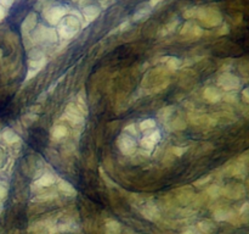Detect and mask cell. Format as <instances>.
<instances>
[{
    "mask_svg": "<svg viewBox=\"0 0 249 234\" xmlns=\"http://www.w3.org/2000/svg\"><path fill=\"white\" fill-rule=\"evenodd\" d=\"M24 38L29 39L31 46L51 45V44H55L57 41L58 34L56 29L49 28V27L43 26V24H39L28 37H24Z\"/></svg>",
    "mask_w": 249,
    "mask_h": 234,
    "instance_id": "obj_1",
    "label": "cell"
},
{
    "mask_svg": "<svg viewBox=\"0 0 249 234\" xmlns=\"http://www.w3.org/2000/svg\"><path fill=\"white\" fill-rule=\"evenodd\" d=\"M196 19L207 28H214L223 23V16L220 11L213 7H199L197 10Z\"/></svg>",
    "mask_w": 249,
    "mask_h": 234,
    "instance_id": "obj_2",
    "label": "cell"
},
{
    "mask_svg": "<svg viewBox=\"0 0 249 234\" xmlns=\"http://www.w3.org/2000/svg\"><path fill=\"white\" fill-rule=\"evenodd\" d=\"M80 19L70 15L65 16L57 26V34L63 39H71L79 32L80 29Z\"/></svg>",
    "mask_w": 249,
    "mask_h": 234,
    "instance_id": "obj_3",
    "label": "cell"
},
{
    "mask_svg": "<svg viewBox=\"0 0 249 234\" xmlns=\"http://www.w3.org/2000/svg\"><path fill=\"white\" fill-rule=\"evenodd\" d=\"M117 146L124 156H131L138 150V143L135 139L125 133L121 134L117 138Z\"/></svg>",
    "mask_w": 249,
    "mask_h": 234,
    "instance_id": "obj_4",
    "label": "cell"
},
{
    "mask_svg": "<svg viewBox=\"0 0 249 234\" xmlns=\"http://www.w3.org/2000/svg\"><path fill=\"white\" fill-rule=\"evenodd\" d=\"M218 87L225 92L237 90L241 87V79L231 72H223L218 78Z\"/></svg>",
    "mask_w": 249,
    "mask_h": 234,
    "instance_id": "obj_5",
    "label": "cell"
},
{
    "mask_svg": "<svg viewBox=\"0 0 249 234\" xmlns=\"http://www.w3.org/2000/svg\"><path fill=\"white\" fill-rule=\"evenodd\" d=\"M63 117L70 122L73 126H79V124L84 123L85 116L82 111L77 107L74 102H70L66 106L65 112H63Z\"/></svg>",
    "mask_w": 249,
    "mask_h": 234,
    "instance_id": "obj_6",
    "label": "cell"
},
{
    "mask_svg": "<svg viewBox=\"0 0 249 234\" xmlns=\"http://www.w3.org/2000/svg\"><path fill=\"white\" fill-rule=\"evenodd\" d=\"M221 195L231 200H240L246 195V188L240 183H230L221 187Z\"/></svg>",
    "mask_w": 249,
    "mask_h": 234,
    "instance_id": "obj_7",
    "label": "cell"
},
{
    "mask_svg": "<svg viewBox=\"0 0 249 234\" xmlns=\"http://www.w3.org/2000/svg\"><path fill=\"white\" fill-rule=\"evenodd\" d=\"M67 14V10L63 6H53L48 7L44 11V19L49 22L50 24L55 26V24H58L61 22V20L66 16Z\"/></svg>",
    "mask_w": 249,
    "mask_h": 234,
    "instance_id": "obj_8",
    "label": "cell"
},
{
    "mask_svg": "<svg viewBox=\"0 0 249 234\" xmlns=\"http://www.w3.org/2000/svg\"><path fill=\"white\" fill-rule=\"evenodd\" d=\"M46 63H48L46 56L38 58H28V71H27L26 80H31L32 78L36 77V76L45 67Z\"/></svg>",
    "mask_w": 249,
    "mask_h": 234,
    "instance_id": "obj_9",
    "label": "cell"
},
{
    "mask_svg": "<svg viewBox=\"0 0 249 234\" xmlns=\"http://www.w3.org/2000/svg\"><path fill=\"white\" fill-rule=\"evenodd\" d=\"M160 132L158 129H155V131L150 132L148 134H146L145 136L140 139V145L143 150H146L147 153H151L153 151V149L157 146V144L160 143Z\"/></svg>",
    "mask_w": 249,
    "mask_h": 234,
    "instance_id": "obj_10",
    "label": "cell"
},
{
    "mask_svg": "<svg viewBox=\"0 0 249 234\" xmlns=\"http://www.w3.org/2000/svg\"><path fill=\"white\" fill-rule=\"evenodd\" d=\"M224 172L229 176H232V177L245 178V176L247 175V168H246V163L237 160L224 166Z\"/></svg>",
    "mask_w": 249,
    "mask_h": 234,
    "instance_id": "obj_11",
    "label": "cell"
},
{
    "mask_svg": "<svg viewBox=\"0 0 249 234\" xmlns=\"http://www.w3.org/2000/svg\"><path fill=\"white\" fill-rule=\"evenodd\" d=\"M180 34L184 36L187 40H196V39L201 38V37L203 36V29H202L198 24L186 22V23L182 26Z\"/></svg>",
    "mask_w": 249,
    "mask_h": 234,
    "instance_id": "obj_12",
    "label": "cell"
},
{
    "mask_svg": "<svg viewBox=\"0 0 249 234\" xmlns=\"http://www.w3.org/2000/svg\"><path fill=\"white\" fill-rule=\"evenodd\" d=\"M175 196L181 205H191L196 194H195L191 185H184V187L175 190Z\"/></svg>",
    "mask_w": 249,
    "mask_h": 234,
    "instance_id": "obj_13",
    "label": "cell"
},
{
    "mask_svg": "<svg viewBox=\"0 0 249 234\" xmlns=\"http://www.w3.org/2000/svg\"><path fill=\"white\" fill-rule=\"evenodd\" d=\"M203 98L206 101L211 102V104H216V102H219L223 99V93H221V90L218 87L208 85V87L204 88Z\"/></svg>",
    "mask_w": 249,
    "mask_h": 234,
    "instance_id": "obj_14",
    "label": "cell"
},
{
    "mask_svg": "<svg viewBox=\"0 0 249 234\" xmlns=\"http://www.w3.org/2000/svg\"><path fill=\"white\" fill-rule=\"evenodd\" d=\"M56 183V176L53 173L46 172L43 176H40L39 178H36V182L33 183V187L32 189H44V188H49L51 185H53Z\"/></svg>",
    "mask_w": 249,
    "mask_h": 234,
    "instance_id": "obj_15",
    "label": "cell"
},
{
    "mask_svg": "<svg viewBox=\"0 0 249 234\" xmlns=\"http://www.w3.org/2000/svg\"><path fill=\"white\" fill-rule=\"evenodd\" d=\"M141 214L151 222H156L157 219L160 218V212L158 210V207L156 205L151 204V202H146L145 205H142V207H141Z\"/></svg>",
    "mask_w": 249,
    "mask_h": 234,
    "instance_id": "obj_16",
    "label": "cell"
},
{
    "mask_svg": "<svg viewBox=\"0 0 249 234\" xmlns=\"http://www.w3.org/2000/svg\"><path fill=\"white\" fill-rule=\"evenodd\" d=\"M36 22H38V17H36V12H31V14L27 15V17L24 19L23 23H22L21 29L23 37H28L32 32L36 29Z\"/></svg>",
    "mask_w": 249,
    "mask_h": 234,
    "instance_id": "obj_17",
    "label": "cell"
},
{
    "mask_svg": "<svg viewBox=\"0 0 249 234\" xmlns=\"http://www.w3.org/2000/svg\"><path fill=\"white\" fill-rule=\"evenodd\" d=\"M235 214V210L230 209V207L225 206V205H221V206H218L215 210H214V219L218 222H225L230 221L231 217Z\"/></svg>",
    "mask_w": 249,
    "mask_h": 234,
    "instance_id": "obj_18",
    "label": "cell"
},
{
    "mask_svg": "<svg viewBox=\"0 0 249 234\" xmlns=\"http://www.w3.org/2000/svg\"><path fill=\"white\" fill-rule=\"evenodd\" d=\"M57 189L58 192L62 193L66 196H75L77 195V189L66 179H58L57 180Z\"/></svg>",
    "mask_w": 249,
    "mask_h": 234,
    "instance_id": "obj_19",
    "label": "cell"
},
{
    "mask_svg": "<svg viewBox=\"0 0 249 234\" xmlns=\"http://www.w3.org/2000/svg\"><path fill=\"white\" fill-rule=\"evenodd\" d=\"M197 229L202 234H214L216 232V226L209 219H202L197 223Z\"/></svg>",
    "mask_w": 249,
    "mask_h": 234,
    "instance_id": "obj_20",
    "label": "cell"
},
{
    "mask_svg": "<svg viewBox=\"0 0 249 234\" xmlns=\"http://www.w3.org/2000/svg\"><path fill=\"white\" fill-rule=\"evenodd\" d=\"M68 136V129L65 124H57L51 129V139L55 141L62 140Z\"/></svg>",
    "mask_w": 249,
    "mask_h": 234,
    "instance_id": "obj_21",
    "label": "cell"
},
{
    "mask_svg": "<svg viewBox=\"0 0 249 234\" xmlns=\"http://www.w3.org/2000/svg\"><path fill=\"white\" fill-rule=\"evenodd\" d=\"M100 12H101L100 7L95 6V5H88L83 9V15L88 22L95 21L100 16Z\"/></svg>",
    "mask_w": 249,
    "mask_h": 234,
    "instance_id": "obj_22",
    "label": "cell"
},
{
    "mask_svg": "<svg viewBox=\"0 0 249 234\" xmlns=\"http://www.w3.org/2000/svg\"><path fill=\"white\" fill-rule=\"evenodd\" d=\"M105 233L106 234H122V226L116 219H107L105 223Z\"/></svg>",
    "mask_w": 249,
    "mask_h": 234,
    "instance_id": "obj_23",
    "label": "cell"
},
{
    "mask_svg": "<svg viewBox=\"0 0 249 234\" xmlns=\"http://www.w3.org/2000/svg\"><path fill=\"white\" fill-rule=\"evenodd\" d=\"M174 111H175V109H174V106H172V105L162 107V109L157 112L158 119H160V122H163V123H168V121L172 118V115L174 114Z\"/></svg>",
    "mask_w": 249,
    "mask_h": 234,
    "instance_id": "obj_24",
    "label": "cell"
},
{
    "mask_svg": "<svg viewBox=\"0 0 249 234\" xmlns=\"http://www.w3.org/2000/svg\"><path fill=\"white\" fill-rule=\"evenodd\" d=\"M2 139H4L5 143L9 144V145H14L17 141H19L18 134L11 128L4 129V132H2Z\"/></svg>",
    "mask_w": 249,
    "mask_h": 234,
    "instance_id": "obj_25",
    "label": "cell"
},
{
    "mask_svg": "<svg viewBox=\"0 0 249 234\" xmlns=\"http://www.w3.org/2000/svg\"><path fill=\"white\" fill-rule=\"evenodd\" d=\"M77 105L78 109L84 114V116L88 115V104H87V95H85L84 90H80L77 94V102H74Z\"/></svg>",
    "mask_w": 249,
    "mask_h": 234,
    "instance_id": "obj_26",
    "label": "cell"
},
{
    "mask_svg": "<svg viewBox=\"0 0 249 234\" xmlns=\"http://www.w3.org/2000/svg\"><path fill=\"white\" fill-rule=\"evenodd\" d=\"M156 127H157V122L153 118H146L139 123V129H140V132H145V133L155 131Z\"/></svg>",
    "mask_w": 249,
    "mask_h": 234,
    "instance_id": "obj_27",
    "label": "cell"
},
{
    "mask_svg": "<svg viewBox=\"0 0 249 234\" xmlns=\"http://www.w3.org/2000/svg\"><path fill=\"white\" fill-rule=\"evenodd\" d=\"M206 194L211 200H216L221 195V187L219 184L209 185L208 189L206 190Z\"/></svg>",
    "mask_w": 249,
    "mask_h": 234,
    "instance_id": "obj_28",
    "label": "cell"
},
{
    "mask_svg": "<svg viewBox=\"0 0 249 234\" xmlns=\"http://www.w3.org/2000/svg\"><path fill=\"white\" fill-rule=\"evenodd\" d=\"M165 66H167V68L169 71H177L181 67L182 62L178 58H168V60L165 61Z\"/></svg>",
    "mask_w": 249,
    "mask_h": 234,
    "instance_id": "obj_29",
    "label": "cell"
},
{
    "mask_svg": "<svg viewBox=\"0 0 249 234\" xmlns=\"http://www.w3.org/2000/svg\"><path fill=\"white\" fill-rule=\"evenodd\" d=\"M238 214L241 217V221L242 223H248L249 222V201H246L245 204H242V206L238 210Z\"/></svg>",
    "mask_w": 249,
    "mask_h": 234,
    "instance_id": "obj_30",
    "label": "cell"
},
{
    "mask_svg": "<svg viewBox=\"0 0 249 234\" xmlns=\"http://www.w3.org/2000/svg\"><path fill=\"white\" fill-rule=\"evenodd\" d=\"M151 11L148 9H142V10H138V11L134 14L133 16V21L134 22H140V21H145L148 16H150Z\"/></svg>",
    "mask_w": 249,
    "mask_h": 234,
    "instance_id": "obj_31",
    "label": "cell"
},
{
    "mask_svg": "<svg viewBox=\"0 0 249 234\" xmlns=\"http://www.w3.org/2000/svg\"><path fill=\"white\" fill-rule=\"evenodd\" d=\"M178 23H179V21H178V20H174V21H170L169 23L165 24V26L163 27L162 29H160V33H158V36H160V37L167 36L168 33H170V32H173L175 28H177Z\"/></svg>",
    "mask_w": 249,
    "mask_h": 234,
    "instance_id": "obj_32",
    "label": "cell"
},
{
    "mask_svg": "<svg viewBox=\"0 0 249 234\" xmlns=\"http://www.w3.org/2000/svg\"><path fill=\"white\" fill-rule=\"evenodd\" d=\"M170 127H172L173 131H182V129L186 128L187 124L186 122L182 121L181 117H177V118L170 122Z\"/></svg>",
    "mask_w": 249,
    "mask_h": 234,
    "instance_id": "obj_33",
    "label": "cell"
},
{
    "mask_svg": "<svg viewBox=\"0 0 249 234\" xmlns=\"http://www.w3.org/2000/svg\"><path fill=\"white\" fill-rule=\"evenodd\" d=\"M123 132L125 134H129L130 136H138L139 133H140V129H139V126H136L135 123H130L124 127Z\"/></svg>",
    "mask_w": 249,
    "mask_h": 234,
    "instance_id": "obj_34",
    "label": "cell"
},
{
    "mask_svg": "<svg viewBox=\"0 0 249 234\" xmlns=\"http://www.w3.org/2000/svg\"><path fill=\"white\" fill-rule=\"evenodd\" d=\"M56 196H57V194H55V193H50V194H39L33 197V201H36V202L51 201V200L55 199Z\"/></svg>",
    "mask_w": 249,
    "mask_h": 234,
    "instance_id": "obj_35",
    "label": "cell"
},
{
    "mask_svg": "<svg viewBox=\"0 0 249 234\" xmlns=\"http://www.w3.org/2000/svg\"><path fill=\"white\" fill-rule=\"evenodd\" d=\"M212 179H213V176L206 175V176H203V177L198 178L197 180H195V182L192 183V185H195V187H202V185L209 184V183L212 182Z\"/></svg>",
    "mask_w": 249,
    "mask_h": 234,
    "instance_id": "obj_36",
    "label": "cell"
},
{
    "mask_svg": "<svg viewBox=\"0 0 249 234\" xmlns=\"http://www.w3.org/2000/svg\"><path fill=\"white\" fill-rule=\"evenodd\" d=\"M223 99L225 100L226 102H229V104H235V102H237L238 100L237 93H236V90H232V92H226L225 94L223 95Z\"/></svg>",
    "mask_w": 249,
    "mask_h": 234,
    "instance_id": "obj_37",
    "label": "cell"
},
{
    "mask_svg": "<svg viewBox=\"0 0 249 234\" xmlns=\"http://www.w3.org/2000/svg\"><path fill=\"white\" fill-rule=\"evenodd\" d=\"M187 150H189V146H174L172 149V153L177 157H181V156H184L187 153Z\"/></svg>",
    "mask_w": 249,
    "mask_h": 234,
    "instance_id": "obj_38",
    "label": "cell"
},
{
    "mask_svg": "<svg viewBox=\"0 0 249 234\" xmlns=\"http://www.w3.org/2000/svg\"><path fill=\"white\" fill-rule=\"evenodd\" d=\"M7 194H9V187H7L6 183L0 182V202L6 199Z\"/></svg>",
    "mask_w": 249,
    "mask_h": 234,
    "instance_id": "obj_39",
    "label": "cell"
},
{
    "mask_svg": "<svg viewBox=\"0 0 249 234\" xmlns=\"http://www.w3.org/2000/svg\"><path fill=\"white\" fill-rule=\"evenodd\" d=\"M38 119V115L36 114H31V115H26V116L22 117V121H23L24 126H29L31 123H33L34 121Z\"/></svg>",
    "mask_w": 249,
    "mask_h": 234,
    "instance_id": "obj_40",
    "label": "cell"
},
{
    "mask_svg": "<svg viewBox=\"0 0 249 234\" xmlns=\"http://www.w3.org/2000/svg\"><path fill=\"white\" fill-rule=\"evenodd\" d=\"M100 175H101V178L102 179H104V182L106 183L107 184V187H109V188H113V187H116V184H114L113 182H112L111 179H109L108 178V176L106 175V173H104V168H100Z\"/></svg>",
    "mask_w": 249,
    "mask_h": 234,
    "instance_id": "obj_41",
    "label": "cell"
},
{
    "mask_svg": "<svg viewBox=\"0 0 249 234\" xmlns=\"http://www.w3.org/2000/svg\"><path fill=\"white\" fill-rule=\"evenodd\" d=\"M197 10H198V7H192V9L186 10V11L184 12V19H186V20L195 19L197 15Z\"/></svg>",
    "mask_w": 249,
    "mask_h": 234,
    "instance_id": "obj_42",
    "label": "cell"
},
{
    "mask_svg": "<svg viewBox=\"0 0 249 234\" xmlns=\"http://www.w3.org/2000/svg\"><path fill=\"white\" fill-rule=\"evenodd\" d=\"M229 33V26L228 24H223V26L220 27V28H219V31H218V36H225V34H228Z\"/></svg>",
    "mask_w": 249,
    "mask_h": 234,
    "instance_id": "obj_43",
    "label": "cell"
},
{
    "mask_svg": "<svg viewBox=\"0 0 249 234\" xmlns=\"http://www.w3.org/2000/svg\"><path fill=\"white\" fill-rule=\"evenodd\" d=\"M242 99H243V101L247 102V104L249 105V87L245 88V89L242 90Z\"/></svg>",
    "mask_w": 249,
    "mask_h": 234,
    "instance_id": "obj_44",
    "label": "cell"
},
{
    "mask_svg": "<svg viewBox=\"0 0 249 234\" xmlns=\"http://www.w3.org/2000/svg\"><path fill=\"white\" fill-rule=\"evenodd\" d=\"M181 234H201L197 228H187L182 232Z\"/></svg>",
    "mask_w": 249,
    "mask_h": 234,
    "instance_id": "obj_45",
    "label": "cell"
},
{
    "mask_svg": "<svg viewBox=\"0 0 249 234\" xmlns=\"http://www.w3.org/2000/svg\"><path fill=\"white\" fill-rule=\"evenodd\" d=\"M1 5L4 7H10L15 2V0H0Z\"/></svg>",
    "mask_w": 249,
    "mask_h": 234,
    "instance_id": "obj_46",
    "label": "cell"
},
{
    "mask_svg": "<svg viewBox=\"0 0 249 234\" xmlns=\"http://www.w3.org/2000/svg\"><path fill=\"white\" fill-rule=\"evenodd\" d=\"M4 161H5V153L1 148H0V167L4 165Z\"/></svg>",
    "mask_w": 249,
    "mask_h": 234,
    "instance_id": "obj_47",
    "label": "cell"
},
{
    "mask_svg": "<svg viewBox=\"0 0 249 234\" xmlns=\"http://www.w3.org/2000/svg\"><path fill=\"white\" fill-rule=\"evenodd\" d=\"M162 1H164V0H151V1H150V6L151 7H155L156 5H158V4H160V2H162Z\"/></svg>",
    "mask_w": 249,
    "mask_h": 234,
    "instance_id": "obj_48",
    "label": "cell"
},
{
    "mask_svg": "<svg viewBox=\"0 0 249 234\" xmlns=\"http://www.w3.org/2000/svg\"><path fill=\"white\" fill-rule=\"evenodd\" d=\"M5 15H6L5 14V10L2 7H0V22L5 19Z\"/></svg>",
    "mask_w": 249,
    "mask_h": 234,
    "instance_id": "obj_49",
    "label": "cell"
},
{
    "mask_svg": "<svg viewBox=\"0 0 249 234\" xmlns=\"http://www.w3.org/2000/svg\"><path fill=\"white\" fill-rule=\"evenodd\" d=\"M2 211H4V207H2V204H1V202H0V216H1Z\"/></svg>",
    "mask_w": 249,
    "mask_h": 234,
    "instance_id": "obj_50",
    "label": "cell"
},
{
    "mask_svg": "<svg viewBox=\"0 0 249 234\" xmlns=\"http://www.w3.org/2000/svg\"><path fill=\"white\" fill-rule=\"evenodd\" d=\"M73 1H78V2H83V1H87V0H73Z\"/></svg>",
    "mask_w": 249,
    "mask_h": 234,
    "instance_id": "obj_51",
    "label": "cell"
}]
</instances>
